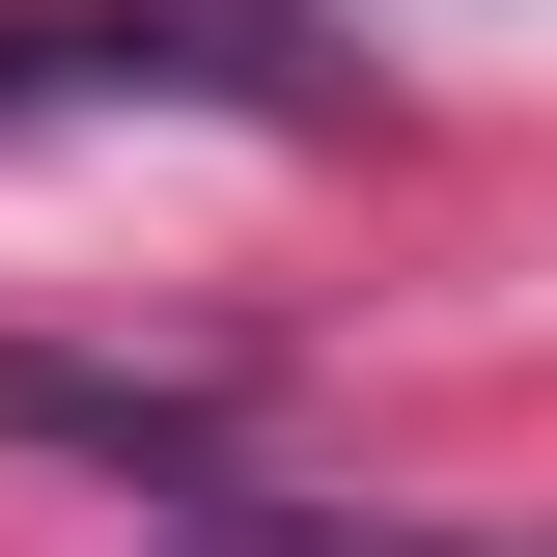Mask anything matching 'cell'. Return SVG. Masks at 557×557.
<instances>
[{
    "instance_id": "obj_3",
    "label": "cell",
    "mask_w": 557,
    "mask_h": 557,
    "mask_svg": "<svg viewBox=\"0 0 557 557\" xmlns=\"http://www.w3.org/2000/svg\"><path fill=\"white\" fill-rule=\"evenodd\" d=\"M196 557H418V530H278V502L223 474V502H196Z\"/></svg>"
},
{
    "instance_id": "obj_1",
    "label": "cell",
    "mask_w": 557,
    "mask_h": 557,
    "mask_svg": "<svg viewBox=\"0 0 557 557\" xmlns=\"http://www.w3.org/2000/svg\"><path fill=\"white\" fill-rule=\"evenodd\" d=\"M0 112H251V139H307L335 84L251 57L223 0H0Z\"/></svg>"
},
{
    "instance_id": "obj_2",
    "label": "cell",
    "mask_w": 557,
    "mask_h": 557,
    "mask_svg": "<svg viewBox=\"0 0 557 557\" xmlns=\"http://www.w3.org/2000/svg\"><path fill=\"white\" fill-rule=\"evenodd\" d=\"M0 446L139 474V502H223L251 474V391H223V362H57V335H0Z\"/></svg>"
}]
</instances>
